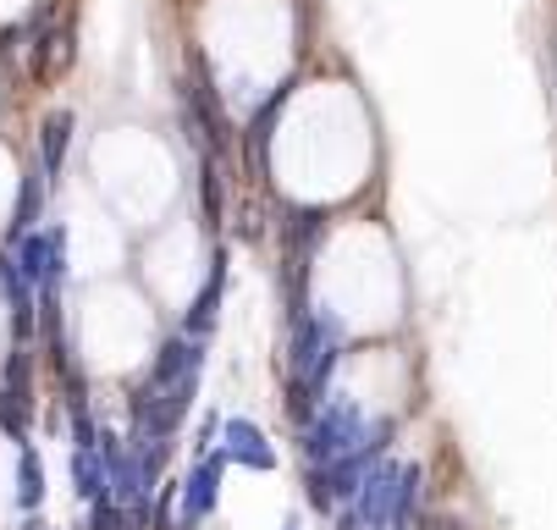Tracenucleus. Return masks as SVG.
I'll list each match as a JSON object with an SVG mask.
<instances>
[{"label":"nucleus","instance_id":"obj_12","mask_svg":"<svg viewBox=\"0 0 557 530\" xmlns=\"http://www.w3.org/2000/svg\"><path fill=\"white\" fill-rule=\"evenodd\" d=\"M39 199H45V177H23V188H17V210H12V226H7V238H12V244H23V238H28V226L39 221Z\"/></svg>","mask_w":557,"mask_h":530},{"label":"nucleus","instance_id":"obj_2","mask_svg":"<svg viewBox=\"0 0 557 530\" xmlns=\"http://www.w3.org/2000/svg\"><path fill=\"white\" fill-rule=\"evenodd\" d=\"M359 530H414L420 525V465H381L354 497Z\"/></svg>","mask_w":557,"mask_h":530},{"label":"nucleus","instance_id":"obj_8","mask_svg":"<svg viewBox=\"0 0 557 530\" xmlns=\"http://www.w3.org/2000/svg\"><path fill=\"white\" fill-rule=\"evenodd\" d=\"M221 293H226V255H215V266H210V282L199 287V298H194V310H188V337L199 343V337H210V326H215V316H221Z\"/></svg>","mask_w":557,"mask_h":530},{"label":"nucleus","instance_id":"obj_13","mask_svg":"<svg viewBox=\"0 0 557 530\" xmlns=\"http://www.w3.org/2000/svg\"><path fill=\"white\" fill-rule=\"evenodd\" d=\"M72 481H77V492H84L89 503H100L111 492V476H106L100 453H72Z\"/></svg>","mask_w":557,"mask_h":530},{"label":"nucleus","instance_id":"obj_16","mask_svg":"<svg viewBox=\"0 0 557 530\" xmlns=\"http://www.w3.org/2000/svg\"><path fill=\"white\" fill-rule=\"evenodd\" d=\"M199 194H205V226H221V167H215V156L199 161Z\"/></svg>","mask_w":557,"mask_h":530},{"label":"nucleus","instance_id":"obj_5","mask_svg":"<svg viewBox=\"0 0 557 530\" xmlns=\"http://www.w3.org/2000/svg\"><path fill=\"white\" fill-rule=\"evenodd\" d=\"M221 436H226V453H221V459L244 465V470H276V447L265 442V431H260L255 420H226Z\"/></svg>","mask_w":557,"mask_h":530},{"label":"nucleus","instance_id":"obj_11","mask_svg":"<svg viewBox=\"0 0 557 530\" xmlns=\"http://www.w3.org/2000/svg\"><path fill=\"white\" fill-rule=\"evenodd\" d=\"M39 503H45V465H39L34 447H23V453H17V508L34 514Z\"/></svg>","mask_w":557,"mask_h":530},{"label":"nucleus","instance_id":"obj_3","mask_svg":"<svg viewBox=\"0 0 557 530\" xmlns=\"http://www.w3.org/2000/svg\"><path fill=\"white\" fill-rule=\"evenodd\" d=\"M364 436H370V426H364L359 404L354 398H326L304 420V459L309 465H337V459H348V453L364 447Z\"/></svg>","mask_w":557,"mask_h":530},{"label":"nucleus","instance_id":"obj_6","mask_svg":"<svg viewBox=\"0 0 557 530\" xmlns=\"http://www.w3.org/2000/svg\"><path fill=\"white\" fill-rule=\"evenodd\" d=\"M221 465H226V459H215V453H210V459H199V470L183 481V530H194V525L215 508V492H221Z\"/></svg>","mask_w":557,"mask_h":530},{"label":"nucleus","instance_id":"obj_15","mask_svg":"<svg viewBox=\"0 0 557 530\" xmlns=\"http://www.w3.org/2000/svg\"><path fill=\"white\" fill-rule=\"evenodd\" d=\"M55 61L66 66V34H61V28H45L39 45H34V78H39V84L55 78Z\"/></svg>","mask_w":557,"mask_h":530},{"label":"nucleus","instance_id":"obj_10","mask_svg":"<svg viewBox=\"0 0 557 530\" xmlns=\"http://www.w3.org/2000/svg\"><path fill=\"white\" fill-rule=\"evenodd\" d=\"M287 100H293V84H282L265 106H260V116H255V127H249V149H255V167L265 172V149H271V127H276V116L287 111Z\"/></svg>","mask_w":557,"mask_h":530},{"label":"nucleus","instance_id":"obj_1","mask_svg":"<svg viewBox=\"0 0 557 530\" xmlns=\"http://www.w3.org/2000/svg\"><path fill=\"white\" fill-rule=\"evenodd\" d=\"M337 359H343V321L337 316L293 321V343H287V409H293V420H309L326 404Z\"/></svg>","mask_w":557,"mask_h":530},{"label":"nucleus","instance_id":"obj_9","mask_svg":"<svg viewBox=\"0 0 557 530\" xmlns=\"http://www.w3.org/2000/svg\"><path fill=\"white\" fill-rule=\"evenodd\" d=\"M66 144H72V116H66V111H50V116L39 122V161H45L50 177H61Z\"/></svg>","mask_w":557,"mask_h":530},{"label":"nucleus","instance_id":"obj_18","mask_svg":"<svg viewBox=\"0 0 557 530\" xmlns=\"http://www.w3.org/2000/svg\"><path fill=\"white\" fill-rule=\"evenodd\" d=\"M442 530H463V525H458V519H442Z\"/></svg>","mask_w":557,"mask_h":530},{"label":"nucleus","instance_id":"obj_19","mask_svg":"<svg viewBox=\"0 0 557 530\" xmlns=\"http://www.w3.org/2000/svg\"><path fill=\"white\" fill-rule=\"evenodd\" d=\"M287 530H298V519H287Z\"/></svg>","mask_w":557,"mask_h":530},{"label":"nucleus","instance_id":"obj_4","mask_svg":"<svg viewBox=\"0 0 557 530\" xmlns=\"http://www.w3.org/2000/svg\"><path fill=\"white\" fill-rule=\"evenodd\" d=\"M17 271L28 276V287L55 293V282L66 276V233L61 226H50V233H28L17 244Z\"/></svg>","mask_w":557,"mask_h":530},{"label":"nucleus","instance_id":"obj_17","mask_svg":"<svg viewBox=\"0 0 557 530\" xmlns=\"http://www.w3.org/2000/svg\"><path fill=\"white\" fill-rule=\"evenodd\" d=\"M89 530H133V514H127L116 497H100V503H95V519H89Z\"/></svg>","mask_w":557,"mask_h":530},{"label":"nucleus","instance_id":"obj_14","mask_svg":"<svg viewBox=\"0 0 557 530\" xmlns=\"http://www.w3.org/2000/svg\"><path fill=\"white\" fill-rule=\"evenodd\" d=\"M0 393H12V398L34 415V354H28V348H17V354L7 359V387H0Z\"/></svg>","mask_w":557,"mask_h":530},{"label":"nucleus","instance_id":"obj_7","mask_svg":"<svg viewBox=\"0 0 557 530\" xmlns=\"http://www.w3.org/2000/svg\"><path fill=\"white\" fill-rule=\"evenodd\" d=\"M199 365H205L199 343H194V337H172L161 354H154V365H149L144 382H149V387H172V382H183V375H199Z\"/></svg>","mask_w":557,"mask_h":530}]
</instances>
